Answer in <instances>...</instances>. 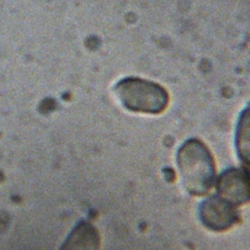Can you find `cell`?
Wrapping results in <instances>:
<instances>
[{
    "mask_svg": "<svg viewBox=\"0 0 250 250\" xmlns=\"http://www.w3.org/2000/svg\"><path fill=\"white\" fill-rule=\"evenodd\" d=\"M180 176L186 189L200 196L209 191L215 178V162L211 151L197 139L186 141L177 153Z\"/></svg>",
    "mask_w": 250,
    "mask_h": 250,
    "instance_id": "obj_1",
    "label": "cell"
},
{
    "mask_svg": "<svg viewBox=\"0 0 250 250\" xmlns=\"http://www.w3.org/2000/svg\"><path fill=\"white\" fill-rule=\"evenodd\" d=\"M115 94L128 110L148 114L163 112L169 104V94L159 84L139 78L126 77L114 87Z\"/></svg>",
    "mask_w": 250,
    "mask_h": 250,
    "instance_id": "obj_2",
    "label": "cell"
},
{
    "mask_svg": "<svg viewBox=\"0 0 250 250\" xmlns=\"http://www.w3.org/2000/svg\"><path fill=\"white\" fill-rule=\"evenodd\" d=\"M199 218L203 226L213 231H225L239 221L234 205L220 196H211L199 206Z\"/></svg>",
    "mask_w": 250,
    "mask_h": 250,
    "instance_id": "obj_3",
    "label": "cell"
},
{
    "mask_svg": "<svg viewBox=\"0 0 250 250\" xmlns=\"http://www.w3.org/2000/svg\"><path fill=\"white\" fill-rule=\"evenodd\" d=\"M217 190L220 197L232 205H241L249 200L248 173L242 169L229 168L218 178Z\"/></svg>",
    "mask_w": 250,
    "mask_h": 250,
    "instance_id": "obj_4",
    "label": "cell"
},
{
    "mask_svg": "<svg viewBox=\"0 0 250 250\" xmlns=\"http://www.w3.org/2000/svg\"><path fill=\"white\" fill-rule=\"evenodd\" d=\"M101 237L97 229L82 221L74 227L60 250H100Z\"/></svg>",
    "mask_w": 250,
    "mask_h": 250,
    "instance_id": "obj_5",
    "label": "cell"
},
{
    "mask_svg": "<svg viewBox=\"0 0 250 250\" xmlns=\"http://www.w3.org/2000/svg\"><path fill=\"white\" fill-rule=\"evenodd\" d=\"M235 146L239 158L243 163H249V110L246 108L239 118L236 134Z\"/></svg>",
    "mask_w": 250,
    "mask_h": 250,
    "instance_id": "obj_6",
    "label": "cell"
},
{
    "mask_svg": "<svg viewBox=\"0 0 250 250\" xmlns=\"http://www.w3.org/2000/svg\"><path fill=\"white\" fill-rule=\"evenodd\" d=\"M3 179H4V176H3V174L0 172V182L3 181Z\"/></svg>",
    "mask_w": 250,
    "mask_h": 250,
    "instance_id": "obj_7",
    "label": "cell"
}]
</instances>
